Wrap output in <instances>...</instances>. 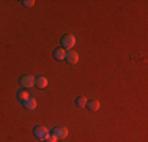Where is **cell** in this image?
<instances>
[{
    "instance_id": "1",
    "label": "cell",
    "mask_w": 148,
    "mask_h": 142,
    "mask_svg": "<svg viewBox=\"0 0 148 142\" xmlns=\"http://www.w3.org/2000/svg\"><path fill=\"white\" fill-rule=\"evenodd\" d=\"M74 44H76V37L71 33H66V35H63L62 37V48L65 49H68V51H71V49L74 48Z\"/></svg>"
},
{
    "instance_id": "2",
    "label": "cell",
    "mask_w": 148,
    "mask_h": 142,
    "mask_svg": "<svg viewBox=\"0 0 148 142\" xmlns=\"http://www.w3.org/2000/svg\"><path fill=\"white\" fill-rule=\"evenodd\" d=\"M33 134H35L36 139L46 141V139H47V136H49V130L46 126H43V125H36L33 128Z\"/></svg>"
},
{
    "instance_id": "3",
    "label": "cell",
    "mask_w": 148,
    "mask_h": 142,
    "mask_svg": "<svg viewBox=\"0 0 148 142\" xmlns=\"http://www.w3.org/2000/svg\"><path fill=\"white\" fill-rule=\"evenodd\" d=\"M19 82H21V85H22L24 90H29V88H32L35 85V77L30 76V74H25V76H22L19 79Z\"/></svg>"
},
{
    "instance_id": "4",
    "label": "cell",
    "mask_w": 148,
    "mask_h": 142,
    "mask_svg": "<svg viewBox=\"0 0 148 142\" xmlns=\"http://www.w3.org/2000/svg\"><path fill=\"white\" fill-rule=\"evenodd\" d=\"M52 134H54L57 139H65V137L68 136V128L66 126H55L54 130H52Z\"/></svg>"
},
{
    "instance_id": "5",
    "label": "cell",
    "mask_w": 148,
    "mask_h": 142,
    "mask_svg": "<svg viewBox=\"0 0 148 142\" xmlns=\"http://www.w3.org/2000/svg\"><path fill=\"white\" fill-rule=\"evenodd\" d=\"M65 60L69 63V65H76L77 62H79V54H77L76 51H66V57H65Z\"/></svg>"
},
{
    "instance_id": "6",
    "label": "cell",
    "mask_w": 148,
    "mask_h": 142,
    "mask_svg": "<svg viewBox=\"0 0 148 142\" xmlns=\"http://www.w3.org/2000/svg\"><path fill=\"white\" fill-rule=\"evenodd\" d=\"M65 57H66V51L63 48H57L54 51V59L55 60H58V62H63L65 60Z\"/></svg>"
},
{
    "instance_id": "7",
    "label": "cell",
    "mask_w": 148,
    "mask_h": 142,
    "mask_svg": "<svg viewBox=\"0 0 148 142\" xmlns=\"http://www.w3.org/2000/svg\"><path fill=\"white\" fill-rule=\"evenodd\" d=\"M35 85H36L38 88L47 87V77H46V76H38V77H35Z\"/></svg>"
},
{
    "instance_id": "8",
    "label": "cell",
    "mask_w": 148,
    "mask_h": 142,
    "mask_svg": "<svg viewBox=\"0 0 148 142\" xmlns=\"http://www.w3.org/2000/svg\"><path fill=\"white\" fill-rule=\"evenodd\" d=\"M87 108H88V111L91 112H96L98 109H99V101L98 99H90V101H87Z\"/></svg>"
},
{
    "instance_id": "9",
    "label": "cell",
    "mask_w": 148,
    "mask_h": 142,
    "mask_svg": "<svg viewBox=\"0 0 148 142\" xmlns=\"http://www.w3.org/2000/svg\"><path fill=\"white\" fill-rule=\"evenodd\" d=\"M22 104H24V108H25V109H29V111H33V109L36 108V99H35V98H29L27 101H24Z\"/></svg>"
},
{
    "instance_id": "10",
    "label": "cell",
    "mask_w": 148,
    "mask_h": 142,
    "mask_svg": "<svg viewBox=\"0 0 148 142\" xmlns=\"http://www.w3.org/2000/svg\"><path fill=\"white\" fill-rule=\"evenodd\" d=\"M30 97H29V92H25V90H21L19 93H17V99H19L21 103H24V101H27Z\"/></svg>"
},
{
    "instance_id": "11",
    "label": "cell",
    "mask_w": 148,
    "mask_h": 142,
    "mask_svg": "<svg viewBox=\"0 0 148 142\" xmlns=\"http://www.w3.org/2000/svg\"><path fill=\"white\" fill-rule=\"evenodd\" d=\"M74 103H76L77 108H85V104H87V98H85V97H77Z\"/></svg>"
},
{
    "instance_id": "12",
    "label": "cell",
    "mask_w": 148,
    "mask_h": 142,
    "mask_svg": "<svg viewBox=\"0 0 148 142\" xmlns=\"http://www.w3.org/2000/svg\"><path fill=\"white\" fill-rule=\"evenodd\" d=\"M22 5H24V6H27V8H30V6H33V5H35V2H33V0H24Z\"/></svg>"
},
{
    "instance_id": "13",
    "label": "cell",
    "mask_w": 148,
    "mask_h": 142,
    "mask_svg": "<svg viewBox=\"0 0 148 142\" xmlns=\"http://www.w3.org/2000/svg\"><path fill=\"white\" fill-rule=\"evenodd\" d=\"M57 141H58V139L54 136V134H49V136H47V139H46V142H57Z\"/></svg>"
}]
</instances>
